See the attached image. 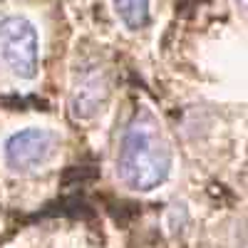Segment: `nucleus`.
<instances>
[{
	"label": "nucleus",
	"instance_id": "obj_1",
	"mask_svg": "<svg viewBox=\"0 0 248 248\" xmlns=\"http://www.w3.org/2000/svg\"><path fill=\"white\" fill-rule=\"evenodd\" d=\"M174 154L161 132L159 119L149 109H137L119 141L117 176L132 191H154L169 179Z\"/></svg>",
	"mask_w": 248,
	"mask_h": 248
},
{
	"label": "nucleus",
	"instance_id": "obj_2",
	"mask_svg": "<svg viewBox=\"0 0 248 248\" xmlns=\"http://www.w3.org/2000/svg\"><path fill=\"white\" fill-rule=\"evenodd\" d=\"M0 57L20 79H32L37 75L40 43L37 30L28 17L8 15L0 20Z\"/></svg>",
	"mask_w": 248,
	"mask_h": 248
},
{
	"label": "nucleus",
	"instance_id": "obj_3",
	"mask_svg": "<svg viewBox=\"0 0 248 248\" xmlns=\"http://www.w3.org/2000/svg\"><path fill=\"white\" fill-rule=\"evenodd\" d=\"M60 134L45 127H30L15 132L5 141V164L15 174H30L57 154Z\"/></svg>",
	"mask_w": 248,
	"mask_h": 248
},
{
	"label": "nucleus",
	"instance_id": "obj_4",
	"mask_svg": "<svg viewBox=\"0 0 248 248\" xmlns=\"http://www.w3.org/2000/svg\"><path fill=\"white\" fill-rule=\"evenodd\" d=\"M109 77L102 67H82L70 92V112L77 122L94 119L109 102Z\"/></svg>",
	"mask_w": 248,
	"mask_h": 248
},
{
	"label": "nucleus",
	"instance_id": "obj_5",
	"mask_svg": "<svg viewBox=\"0 0 248 248\" xmlns=\"http://www.w3.org/2000/svg\"><path fill=\"white\" fill-rule=\"evenodd\" d=\"M112 5L127 30H144L149 25V0H112Z\"/></svg>",
	"mask_w": 248,
	"mask_h": 248
}]
</instances>
